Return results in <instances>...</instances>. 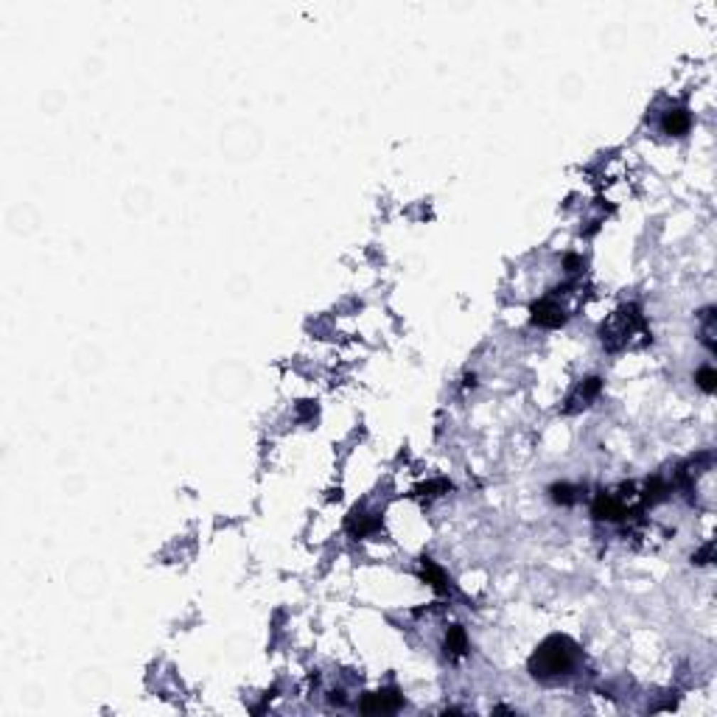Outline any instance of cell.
I'll return each instance as SVG.
<instances>
[{
  "mask_svg": "<svg viewBox=\"0 0 717 717\" xmlns=\"http://www.w3.org/2000/svg\"><path fill=\"white\" fill-rule=\"evenodd\" d=\"M712 555H715V543H706L701 552H695V555H692V563L703 566V563H709V561H712Z\"/></svg>",
  "mask_w": 717,
  "mask_h": 717,
  "instance_id": "9a60e30c",
  "label": "cell"
},
{
  "mask_svg": "<svg viewBox=\"0 0 717 717\" xmlns=\"http://www.w3.org/2000/svg\"><path fill=\"white\" fill-rule=\"evenodd\" d=\"M578 267H580V258H578V255H566V269H569V272H578Z\"/></svg>",
  "mask_w": 717,
  "mask_h": 717,
  "instance_id": "2e32d148",
  "label": "cell"
},
{
  "mask_svg": "<svg viewBox=\"0 0 717 717\" xmlns=\"http://www.w3.org/2000/svg\"><path fill=\"white\" fill-rule=\"evenodd\" d=\"M530 314H533V322L541 328H561L566 322V309L555 297H543V300L533 303Z\"/></svg>",
  "mask_w": 717,
  "mask_h": 717,
  "instance_id": "3957f363",
  "label": "cell"
},
{
  "mask_svg": "<svg viewBox=\"0 0 717 717\" xmlns=\"http://www.w3.org/2000/svg\"><path fill=\"white\" fill-rule=\"evenodd\" d=\"M575 662V644L566 636H549L546 642L538 644V650L530 656V672L536 678H558L572 667Z\"/></svg>",
  "mask_w": 717,
  "mask_h": 717,
  "instance_id": "6da1fadb",
  "label": "cell"
},
{
  "mask_svg": "<svg viewBox=\"0 0 717 717\" xmlns=\"http://www.w3.org/2000/svg\"><path fill=\"white\" fill-rule=\"evenodd\" d=\"M448 491H451V482H448V479H435V482H426V485L418 488L420 496H440V493H448Z\"/></svg>",
  "mask_w": 717,
  "mask_h": 717,
  "instance_id": "5bb4252c",
  "label": "cell"
},
{
  "mask_svg": "<svg viewBox=\"0 0 717 717\" xmlns=\"http://www.w3.org/2000/svg\"><path fill=\"white\" fill-rule=\"evenodd\" d=\"M376 527H378V521H376V519H370L367 513H351V519H348V530L358 538H364L367 533H373Z\"/></svg>",
  "mask_w": 717,
  "mask_h": 717,
  "instance_id": "30bf717a",
  "label": "cell"
},
{
  "mask_svg": "<svg viewBox=\"0 0 717 717\" xmlns=\"http://www.w3.org/2000/svg\"><path fill=\"white\" fill-rule=\"evenodd\" d=\"M689 127H692V115L684 110V107H675L670 112H664V118H662V129L667 134H686L689 132Z\"/></svg>",
  "mask_w": 717,
  "mask_h": 717,
  "instance_id": "52a82bcc",
  "label": "cell"
},
{
  "mask_svg": "<svg viewBox=\"0 0 717 717\" xmlns=\"http://www.w3.org/2000/svg\"><path fill=\"white\" fill-rule=\"evenodd\" d=\"M443 644H446V656H451V659H462L468 653V636H465V630L460 625L448 627Z\"/></svg>",
  "mask_w": 717,
  "mask_h": 717,
  "instance_id": "9c48e42d",
  "label": "cell"
},
{
  "mask_svg": "<svg viewBox=\"0 0 717 717\" xmlns=\"http://www.w3.org/2000/svg\"><path fill=\"white\" fill-rule=\"evenodd\" d=\"M591 513H594V519H600V521H617V519H622L625 516V501L620 499V496H614V493H600L597 499H594V504H591Z\"/></svg>",
  "mask_w": 717,
  "mask_h": 717,
  "instance_id": "8992f818",
  "label": "cell"
},
{
  "mask_svg": "<svg viewBox=\"0 0 717 717\" xmlns=\"http://www.w3.org/2000/svg\"><path fill=\"white\" fill-rule=\"evenodd\" d=\"M636 331H644V317L639 312V306H622L608 322H602L600 339L608 351H622Z\"/></svg>",
  "mask_w": 717,
  "mask_h": 717,
  "instance_id": "7a4b0ae2",
  "label": "cell"
},
{
  "mask_svg": "<svg viewBox=\"0 0 717 717\" xmlns=\"http://www.w3.org/2000/svg\"><path fill=\"white\" fill-rule=\"evenodd\" d=\"M549 493H552V501H558V504H575V501H578V488H572V485H566V482L552 485Z\"/></svg>",
  "mask_w": 717,
  "mask_h": 717,
  "instance_id": "7c38bea8",
  "label": "cell"
},
{
  "mask_svg": "<svg viewBox=\"0 0 717 717\" xmlns=\"http://www.w3.org/2000/svg\"><path fill=\"white\" fill-rule=\"evenodd\" d=\"M420 575H423V580L429 583L437 594H446L448 591V580H446V572L435 563V561H429V558H423L420 561Z\"/></svg>",
  "mask_w": 717,
  "mask_h": 717,
  "instance_id": "ba28073f",
  "label": "cell"
},
{
  "mask_svg": "<svg viewBox=\"0 0 717 717\" xmlns=\"http://www.w3.org/2000/svg\"><path fill=\"white\" fill-rule=\"evenodd\" d=\"M602 393V378H597V376H591V378H585L583 384H578L575 387V393L566 398V412H578V409H583V406H588V403L594 401L597 395Z\"/></svg>",
  "mask_w": 717,
  "mask_h": 717,
  "instance_id": "5b68a950",
  "label": "cell"
},
{
  "mask_svg": "<svg viewBox=\"0 0 717 717\" xmlns=\"http://www.w3.org/2000/svg\"><path fill=\"white\" fill-rule=\"evenodd\" d=\"M667 493H670V488H667L662 479H650V482L644 485V496H642V501H644V504H659L662 499H667Z\"/></svg>",
  "mask_w": 717,
  "mask_h": 717,
  "instance_id": "8fae6325",
  "label": "cell"
},
{
  "mask_svg": "<svg viewBox=\"0 0 717 717\" xmlns=\"http://www.w3.org/2000/svg\"><path fill=\"white\" fill-rule=\"evenodd\" d=\"M401 709V695L395 689H384V692H373L361 701V712L364 715H393Z\"/></svg>",
  "mask_w": 717,
  "mask_h": 717,
  "instance_id": "277c9868",
  "label": "cell"
},
{
  "mask_svg": "<svg viewBox=\"0 0 717 717\" xmlns=\"http://www.w3.org/2000/svg\"><path fill=\"white\" fill-rule=\"evenodd\" d=\"M695 384L703 390V393H715L717 390V373L712 367H701L698 373H695Z\"/></svg>",
  "mask_w": 717,
  "mask_h": 717,
  "instance_id": "4fadbf2b",
  "label": "cell"
}]
</instances>
